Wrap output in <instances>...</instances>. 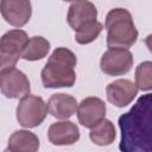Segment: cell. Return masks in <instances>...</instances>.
<instances>
[{
    "instance_id": "19",
    "label": "cell",
    "mask_w": 152,
    "mask_h": 152,
    "mask_svg": "<svg viewBox=\"0 0 152 152\" xmlns=\"http://www.w3.org/2000/svg\"><path fill=\"white\" fill-rule=\"evenodd\" d=\"M145 44H146L147 49L150 50V52L152 53V34H148V36L145 38Z\"/></svg>"
},
{
    "instance_id": "18",
    "label": "cell",
    "mask_w": 152,
    "mask_h": 152,
    "mask_svg": "<svg viewBox=\"0 0 152 152\" xmlns=\"http://www.w3.org/2000/svg\"><path fill=\"white\" fill-rule=\"evenodd\" d=\"M135 84L140 90H152V62L145 61L137 66Z\"/></svg>"
},
{
    "instance_id": "10",
    "label": "cell",
    "mask_w": 152,
    "mask_h": 152,
    "mask_svg": "<svg viewBox=\"0 0 152 152\" xmlns=\"http://www.w3.org/2000/svg\"><path fill=\"white\" fill-rule=\"evenodd\" d=\"M138 87L129 80L120 78L110 82L106 88L107 99L114 106L121 108L129 104L138 94Z\"/></svg>"
},
{
    "instance_id": "16",
    "label": "cell",
    "mask_w": 152,
    "mask_h": 152,
    "mask_svg": "<svg viewBox=\"0 0 152 152\" xmlns=\"http://www.w3.org/2000/svg\"><path fill=\"white\" fill-rule=\"evenodd\" d=\"M49 50H50V43L44 37L34 36L28 39L23 51L21 58H24L25 61H39L48 55Z\"/></svg>"
},
{
    "instance_id": "14",
    "label": "cell",
    "mask_w": 152,
    "mask_h": 152,
    "mask_svg": "<svg viewBox=\"0 0 152 152\" xmlns=\"http://www.w3.org/2000/svg\"><path fill=\"white\" fill-rule=\"evenodd\" d=\"M39 148L38 137L25 129L15 131L8 139L7 151L11 152H36Z\"/></svg>"
},
{
    "instance_id": "13",
    "label": "cell",
    "mask_w": 152,
    "mask_h": 152,
    "mask_svg": "<svg viewBox=\"0 0 152 152\" xmlns=\"http://www.w3.org/2000/svg\"><path fill=\"white\" fill-rule=\"evenodd\" d=\"M78 103L76 99L69 94H53L48 101V109L49 113L57 119L65 120L75 114L77 110Z\"/></svg>"
},
{
    "instance_id": "20",
    "label": "cell",
    "mask_w": 152,
    "mask_h": 152,
    "mask_svg": "<svg viewBox=\"0 0 152 152\" xmlns=\"http://www.w3.org/2000/svg\"><path fill=\"white\" fill-rule=\"evenodd\" d=\"M63 1H74L75 2V1H81V0H63Z\"/></svg>"
},
{
    "instance_id": "9",
    "label": "cell",
    "mask_w": 152,
    "mask_h": 152,
    "mask_svg": "<svg viewBox=\"0 0 152 152\" xmlns=\"http://www.w3.org/2000/svg\"><path fill=\"white\" fill-rule=\"evenodd\" d=\"M106 116V104L99 97H87L77 107V118L82 126L93 128Z\"/></svg>"
},
{
    "instance_id": "6",
    "label": "cell",
    "mask_w": 152,
    "mask_h": 152,
    "mask_svg": "<svg viewBox=\"0 0 152 152\" xmlns=\"http://www.w3.org/2000/svg\"><path fill=\"white\" fill-rule=\"evenodd\" d=\"M133 65V55L128 49L109 48L101 57V70L110 76L127 74Z\"/></svg>"
},
{
    "instance_id": "12",
    "label": "cell",
    "mask_w": 152,
    "mask_h": 152,
    "mask_svg": "<svg viewBox=\"0 0 152 152\" xmlns=\"http://www.w3.org/2000/svg\"><path fill=\"white\" fill-rule=\"evenodd\" d=\"M49 141L57 146L72 145L80 139L78 127L71 121H57L48 131Z\"/></svg>"
},
{
    "instance_id": "3",
    "label": "cell",
    "mask_w": 152,
    "mask_h": 152,
    "mask_svg": "<svg viewBox=\"0 0 152 152\" xmlns=\"http://www.w3.org/2000/svg\"><path fill=\"white\" fill-rule=\"evenodd\" d=\"M108 48H131L138 38L133 18L126 8H113L106 17Z\"/></svg>"
},
{
    "instance_id": "15",
    "label": "cell",
    "mask_w": 152,
    "mask_h": 152,
    "mask_svg": "<svg viewBox=\"0 0 152 152\" xmlns=\"http://www.w3.org/2000/svg\"><path fill=\"white\" fill-rule=\"evenodd\" d=\"M115 128L114 125L112 124V121L103 119L102 121H100L96 126H94L89 133V138L90 140L99 145V146H107L110 145L114 139H115Z\"/></svg>"
},
{
    "instance_id": "11",
    "label": "cell",
    "mask_w": 152,
    "mask_h": 152,
    "mask_svg": "<svg viewBox=\"0 0 152 152\" xmlns=\"http://www.w3.org/2000/svg\"><path fill=\"white\" fill-rule=\"evenodd\" d=\"M97 18V10L95 5L87 0L75 1L70 5L66 20L72 30H78L82 25L94 21Z\"/></svg>"
},
{
    "instance_id": "7",
    "label": "cell",
    "mask_w": 152,
    "mask_h": 152,
    "mask_svg": "<svg viewBox=\"0 0 152 152\" xmlns=\"http://www.w3.org/2000/svg\"><path fill=\"white\" fill-rule=\"evenodd\" d=\"M0 89L2 95L7 99L24 97L30 93V81L23 71L15 69L14 66L1 69Z\"/></svg>"
},
{
    "instance_id": "4",
    "label": "cell",
    "mask_w": 152,
    "mask_h": 152,
    "mask_svg": "<svg viewBox=\"0 0 152 152\" xmlns=\"http://www.w3.org/2000/svg\"><path fill=\"white\" fill-rule=\"evenodd\" d=\"M28 42L27 33L23 30H11L0 40V66L1 69L13 68L21 57Z\"/></svg>"
},
{
    "instance_id": "5",
    "label": "cell",
    "mask_w": 152,
    "mask_h": 152,
    "mask_svg": "<svg viewBox=\"0 0 152 152\" xmlns=\"http://www.w3.org/2000/svg\"><path fill=\"white\" fill-rule=\"evenodd\" d=\"M48 112V106L40 96L27 94L18 103L17 120L23 127L33 128L44 121Z\"/></svg>"
},
{
    "instance_id": "17",
    "label": "cell",
    "mask_w": 152,
    "mask_h": 152,
    "mask_svg": "<svg viewBox=\"0 0 152 152\" xmlns=\"http://www.w3.org/2000/svg\"><path fill=\"white\" fill-rule=\"evenodd\" d=\"M102 28H103V25L97 20L87 23L75 31V40L82 45L89 44L100 36Z\"/></svg>"
},
{
    "instance_id": "1",
    "label": "cell",
    "mask_w": 152,
    "mask_h": 152,
    "mask_svg": "<svg viewBox=\"0 0 152 152\" xmlns=\"http://www.w3.org/2000/svg\"><path fill=\"white\" fill-rule=\"evenodd\" d=\"M118 124L122 152H152V93L140 96Z\"/></svg>"
},
{
    "instance_id": "8",
    "label": "cell",
    "mask_w": 152,
    "mask_h": 152,
    "mask_svg": "<svg viewBox=\"0 0 152 152\" xmlns=\"http://www.w3.org/2000/svg\"><path fill=\"white\" fill-rule=\"evenodd\" d=\"M0 10L2 18L15 27L26 25L32 14L30 0H1Z\"/></svg>"
},
{
    "instance_id": "2",
    "label": "cell",
    "mask_w": 152,
    "mask_h": 152,
    "mask_svg": "<svg viewBox=\"0 0 152 152\" xmlns=\"http://www.w3.org/2000/svg\"><path fill=\"white\" fill-rule=\"evenodd\" d=\"M76 56L71 50L55 49L40 72L43 86L45 88L72 87L76 81Z\"/></svg>"
}]
</instances>
